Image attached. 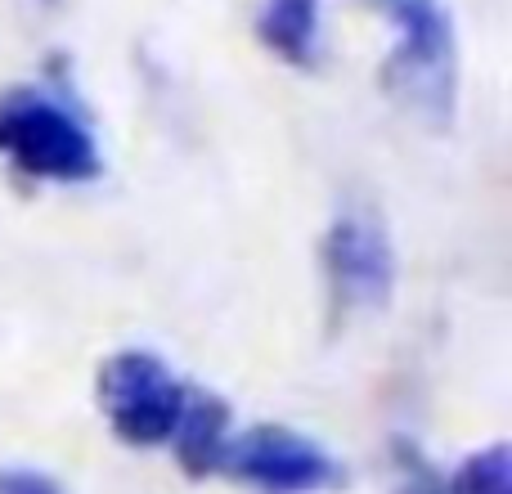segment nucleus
<instances>
[{
    "label": "nucleus",
    "instance_id": "0eeeda50",
    "mask_svg": "<svg viewBox=\"0 0 512 494\" xmlns=\"http://www.w3.org/2000/svg\"><path fill=\"white\" fill-rule=\"evenodd\" d=\"M180 459L185 468L207 472L216 463H225V405L212 396H185V409H180Z\"/></svg>",
    "mask_w": 512,
    "mask_h": 494
},
{
    "label": "nucleus",
    "instance_id": "39448f33",
    "mask_svg": "<svg viewBox=\"0 0 512 494\" xmlns=\"http://www.w3.org/2000/svg\"><path fill=\"white\" fill-rule=\"evenodd\" d=\"M225 459L234 463V472H243L256 486L283 490V494L324 490L337 477V463L315 441L288 432V427H256Z\"/></svg>",
    "mask_w": 512,
    "mask_h": 494
},
{
    "label": "nucleus",
    "instance_id": "20e7f679",
    "mask_svg": "<svg viewBox=\"0 0 512 494\" xmlns=\"http://www.w3.org/2000/svg\"><path fill=\"white\" fill-rule=\"evenodd\" d=\"M324 270L337 301L355 310L387 306L396 288V252L369 212H346L324 234Z\"/></svg>",
    "mask_w": 512,
    "mask_h": 494
},
{
    "label": "nucleus",
    "instance_id": "f03ea898",
    "mask_svg": "<svg viewBox=\"0 0 512 494\" xmlns=\"http://www.w3.org/2000/svg\"><path fill=\"white\" fill-rule=\"evenodd\" d=\"M0 149L36 180H81L99 176V144L68 108L50 99H18L0 113Z\"/></svg>",
    "mask_w": 512,
    "mask_h": 494
},
{
    "label": "nucleus",
    "instance_id": "f257e3e1",
    "mask_svg": "<svg viewBox=\"0 0 512 494\" xmlns=\"http://www.w3.org/2000/svg\"><path fill=\"white\" fill-rule=\"evenodd\" d=\"M396 23L387 77L409 104L432 117H450L454 108V27L436 0H378Z\"/></svg>",
    "mask_w": 512,
    "mask_h": 494
},
{
    "label": "nucleus",
    "instance_id": "1a4fd4ad",
    "mask_svg": "<svg viewBox=\"0 0 512 494\" xmlns=\"http://www.w3.org/2000/svg\"><path fill=\"white\" fill-rule=\"evenodd\" d=\"M0 494H63V490L50 477H41V472L14 468V472H0Z\"/></svg>",
    "mask_w": 512,
    "mask_h": 494
},
{
    "label": "nucleus",
    "instance_id": "7ed1b4c3",
    "mask_svg": "<svg viewBox=\"0 0 512 494\" xmlns=\"http://www.w3.org/2000/svg\"><path fill=\"white\" fill-rule=\"evenodd\" d=\"M99 405L113 432L131 445H162L176 436L185 391L171 369L149 351H122L99 373Z\"/></svg>",
    "mask_w": 512,
    "mask_h": 494
},
{
    "label": "nucleus",
    "instance_id": "423d86ee",
    "mask_svg": "<svg viewBox=\"0 0 512 494\" xmlns=\"http://www.w3.org/2000/svg\"><path fill=\"white\" fill-rule=\"evenodd\" d=\"M256 32L274 59L310 68L319 59V0H261Z\"/></svg>",
    "mask_w": 512,
    "mask_h": 494
},
{
    "label": "nucleus",
    "instance_id": "6e6552de",
    "mask_svg": "<svg viewBox=\"0 0 512 494\" xmlns=\"http://www.w3.org/2000/svg\"><path fill=\"white\" fill-rule=\"evenodd\" d=\"M454 494H512V463L504 445L463 463L454 477Z\"/></svg>",
    "mask_w": 512,
    "mask_h": 494
}]
</instances>
